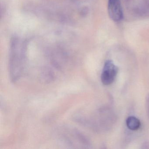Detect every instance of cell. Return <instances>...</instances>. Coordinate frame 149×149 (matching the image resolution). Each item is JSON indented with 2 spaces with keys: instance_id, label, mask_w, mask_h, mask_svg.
Segmentation results:
<instances>
[{
  "instance_id": "6da1fadb",
  "label": "cell",
  "mask_w": 149,
  "mask_h": 149,
  "mask_svg": "<svg viewBox=\"0 0 149 149\" xmlns=\"http://www.w3.org/2000/svg\"><path fill=\"white\" fill-rule=\"evenodd\" d=\"M26 45L18 38H14L11 42L9 61V77L15 82L21 77L26 63Z\"/></svg>"
},
{
  "instance_id": "7a4b0ae2",
  "label": "cell",
  "mask_w": 149,
  "mask_h": 149,
  "mask_svg": "<svg viewBox=\"0 0 149 149\" xmlns=\"http://www.w3.org/2000/svg\"><path fill=\"white\" fill-rule=\"evenodd\" d=\"M60 141L62 143L68 146H86L88 145V140L85 137L77 130H71L67 132L60 138Z\"/></svg>"
},
{
  "instance_id": "3957f363",
  "label": "cell",
  "mask_w": 149,
  "mask_h": 149,
  "mask_svg": "<svg viewBox=\"0 0 149 149\" xmlns=\"http://www.w3.org/2000/svg\"><path fill=\"white\" fill-rule=\"evenodd\" d=\"M118 72L117 67L113 62L108 60L105 62L101 75V81L103 84L109 85L114 81Z\"/></svg>"
},
{
  "instance_id": "277c9868",
  "label": "cell",
  "mask_w": 149,
  "mask_h": 149,
  "mask_svg": "<svg viewBox=\"0 0 149 149\" xmlns=\"http://www.w3.org/2000/svg\"><path fill=\"white\" fill-rule=\"evenodd\" d=\"M108 11L113 21L118 22L123 19V13L120 0H108Z\"/></svg>"
},
{
  "instance_id": "5b68a950",
  "label": "cell",
  "mask_w": 149,
  "mask_h": 149,
  "mask_svg": "<svg viewBox=\"0 0 149 149\" xmlns=\"http://www.w3.org/2000/svg\"><path fill=\"white\" fill-rule=\"evenodd\" d=\"M126 125L130 130H136L140 127V121L138 118L134 116H129L126 121Z\"/></svg>"
},
{
  "instance_id": "8992f818",
  "label": "cell",
  "mask_w": 149,
  "mask_h": 149,
  "mask_svg": "<svg viewBox=\"0 0 149 149\" xmlns=\"http://www.w3.org/2000/svg\"><path fill=\"white\" fill-rule=\"evenodd\" d=\"M146 107H147V111L148 114H149V95L148 96L147 101H146Z\"/></svg>"
},
{
  "instance_id": "52a82bcc",
  "label": "cell",
  "mask_w": 149,
  "mask_h": 149,
  "mask_svg": "<svg viewBox=\"0 0 149 149\" xmlns=\"http://www.w3.org/2000/svg\"><path fill=\"white\" fill-rule=\"evenodd\" d=\"M70 1H73V2H78V1H82V0H70Z\"/></svg>"
}]
</instances>
